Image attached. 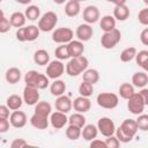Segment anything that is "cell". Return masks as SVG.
<instances>
[{"label": "cell", "instance_id": "6da1fadb", "mask_svg": "<svg viewBox=\"0 0 148 148\" xmlns=\"http://www.w3.org/2000/svg\"><path fill=\"white\" fill-rule=\"evenodd\" d=\"M88 65L89 61L84 56L71 58V60L66 65V73L69 76H77L88 68Z\"/></svg>", "mask_w": 148, "mask_h": 148}, {"label": "cell", "instance_id": "7a4b0ae2", "mask_svg": "<svg viewBox=\"0 0 148 148\" xmlns=\"http://www.w3.org/2000/svg\"><path fill=\"white\" fill-rule=\"evenodd\" d=\"M96 102L98 106L108 110H112L119 104V96L113 92H101L96 97Z\"/></svg>", "mask_w": 148, "mask_h": 148}, {"label": "cell", "instance_id": "3957f363", "mask_svg": "<svg viewBox=\"0 0 148 148\" xmlns=\"http://www.w3.org/2000/svg\"><path fill=\"white\" fill-rule=\"evenodd\" d=\"M58 23V16L54 12H46L44 13L40 18L38 20V28L40 29V31L43 32H49V31H53L56 25Z\"/></svg>", "mask_w": 148, "mask_h": 148}, {"label": "cell", "instance_id": "277c9868", "mask_svg": "<svg viewBox=\"0 0 148 148\" xmlns=\"http://www.w3.org/2000/svg\"><path fill=\"white\" fill-rule=\"evenodd\" d=\"M121 40V32L116 28L111 31L104 32L101 37V45L105 50H111L118 45V43Z\"/></svg>", "mask_w": 148, "mask_h": 148}, {"label": "cell", "instance_id": "5b68a950", "mask_svg": "<svg viewBox=\"0 0 148 148\" xmlns=\"http://www.w3.org/2000/svg\"><path fill=\"white\" fill-rule=\"evenodd\" d=\"M52 40L58 44H67L71 40H73L74 37V31L71 28L67 27H61L57 28L52 31Z\"/></svg>", "mask_w": 148, "mask_h": 148}, {"label": "cell", "instance_id": "8992f818", "mask_svg": "<svg viewBox=\"0 0 148 148\" xmlns=\"http://www.w3.org/2000/svg\"><path fill=\"white\" fill-rule=\"evenodd\" d=\"M145 106H146V104L139 92H134L127 99V109L133 114H136V116L141 114L145 110Z\"/></svg>", "mask_w": 148, "mask_h": 148}, {"label": "cell", "instance_id": "52a82bcc", "mask_svg": "<svg viewBox=\"0 0 148 148\" xmlns=\"http://www.w3.org/2000/svg\"><path fill=\"white\" fill-rule=\"evenodd\" d=\"M65 71H66V66L62 64V60L59 59L50 61L49 65L46 66V75L52 80L59 79Z\"/></svg>", "mask_w": 148, "mask_h": 148}, {"label": "cell", "instance_id": "ba28073f", "mask_svg": "<svg viewBox=\"0 0 148 148\" xmlns=\"http://www.w3.org/2000/svg\"><path fill=\"white\" fill-rule=\"evenodd\" d=\"M97 128L99 131V133L103 136H110L113 135L116 133V125L113 123V120L109 117H102L98 119L97 121Z\"/></svg>", "mask_w": 148, "mask_h": 148}, {"label": "cell", "instance_id": "9c48e42d", "mask_svg": "<svg viewBox=\"0 0 148 148\" xmlns=\"http://www.w3.org/2000/svg\"><path fill=\"white\" fill-rule=\"evenodd\" d=\"M22 97L27 105H36L39 102V89L37 87L25 84Z\"/></svg>", "mask_w": 148, "mask_h": 148}, {"label": "cell", "instance_id": "30bf717a", "mask_svg": "<svg viewBox=\"0 0 148 148\" xmlns=\"http://www.w3.org/2000/svg\"><path fill=\"white\" fill-rule=\"evenodd\" d=\"M82 16H83L84 22H86V23H89V24L96 23L98 20H101L99 9H98V7H96V6H94V5L87 6V7L83 9Z\"/></svg>", "mask_w": 148, "mask_h": 148}, {"label": "cell", "instance_id": "8fae6325", "mask_svg": "<svg viewBox=\"0 0 148 148\" xmlns=\"http://www.w3.org/2000/svg\"><path fill=\"white\" fill-rule=\"evenodd\" d=\"M68 123V117L65 112L61 111H54L50 114V124L56 130H61L65 127V125Z\"/></svg>", "mask_w": 148, "mask_h": 148}, {"label": "cell", "instance_id": "7c38bea8", "mask_svg": "<svg viewBox=\"0 0 148 148\" xmlns=\"http://www.w3.org/2000/svg\"><path fill=\"white\" fill-rule=\"evenodd\" d=\"M92 35H94V30L89 23H82L75 30V36L81 42H88L92 37Z\"/></svg>", "mask_w": 148, "mask_h": 148}, {"label": "cell", "instance_id": "4fadbf2b", "mask_svg": "<svg viewBox=\"0 0 148 148\" xmlns=\"http://www.w3.org/2000/svg\"><path fill=\"white\" fill-rule=\"evenodd\" d=\"M9 121H10V125L14 128H22V127H24L27 125L28 118H27V114L23 111L15 110V111H13L10 113Z\"/></svg>", "mask_w": 148, "mask_h": 148}, {"label": "cell", "instance_id": "5bb4252c", "mask_svg": "<svg viewBox=\"0 0 148 148\" xmlns=\"http://www.w3.org/2000/svg\"><path fill=\"white\" fill-rule=\"evenodd\" d=\"M54 106H56V110L68 113L73 109V101L69 98V96H66L64 94V95L57 97V99L54 102Z\"/></svg>", "mask_w": 148, "mask_h": 148}, {"label": "cell", "instance_id": "9a60e30c", "mask_svg": "<svg viewBox=\"0 0 148 148\" xmlns=\"http://www.w3.org/2000/svg\"><path fill=\"white\" fill-rule=\"evenodd\" d=\"M91 108V102L88 97L84 96H79L73 101V109L76 112H81V113H86L90 110Z\"/></svg>", "mask_w": 148, "mask_h": 148}, {"label": "cell", "instance_id": "2e32d148", "mask_svg": "<svg viewBox=\"0 0 148 148\" xmlns=\"http://www.w3.org/2000/svg\"><path fill=\"white\" fill-rule=\"evenodd\" d=\"M119 127L121 128V131H123L124 133H126V134H127L128 136H131V138H134V136L136 135V132L139 131V126H138L136 120H135V119H131V118L125 119V120L120 124Z\"/></svg>", "mask_w": 148, "mask_h": 148}, {"label": "cell", "instance_id": "e0dca14e", "mask_svg": "<svg viewBox=\"0 0 148 148\" xmlns=\"http://www.w3.org/2000/svg\"><path fill=\"white\" fill-rule=\"evenodd\" d=\"M49 123H50V118L46 116H42L38 113H34L30 117V124L32 127L37 128V130H46L49 127Z\"/></svg>", "mask_w": 148, "mask_h": 148}, {"label": "cell", "instance_id": "ac0fdd59", "mask_svg": "<svg viewBox=\"0 0 148 148\" xmlns=\"http://www.w3.org/2000/svg\"><path fill=\"white\" fill-rule=\"evenodd\" d=\"M67 47H68V52H69L71 58L83 56V52H84L83 42H81V40H79V39H76V40H71L69 43H67Z\"/></svg>", "mask_w": 148, "mask_h": 148}, {"label": "cell", "instance_id": "d6986e66", "mask_svg": "<svg viewBox=\"0 0 148 148\" xmlns=\"http://www.w3.org/2000/svg\"><path fill=\"white\" fill-rule=\"evenodd\" d=\"M113 16L117 21H126L130 17V8L126 6V3L124 5H116L113 8Z\"/></svg>", "mask_w": 148, "mask_h": 148}, {"label": "cell", "instance_id": "ffe728a7", "mask_svg": "<svg viewBox=\"0 0 148 148\" xmlns=\"http://www.w3.org/2000/svg\"><path fill=\"white\" fill-rule=\"evenodd\" d=\"M65 14L68 17H75L81 12V5L76 0H69L65 5Z\"/></svg>", "mask_w": 148, "mask_h": 148}, {"label": "cell", "instance_id": "44dd1931", "mask_svg": "<svg viewBox=\"0 0 148 148\" xmlns=\"http://www.w3.org/2000/svg\"><path fill=\"white\" fill-rule=\"evenodd\" d=\"M132 84L136 88H145L148 84V74L147 72H135L132 75Z\"/></svg>", "mask_w": 148, "mask_h": 148}, {"label": "cell", "instance_id": "7402d4cb", "mask_svg": "<svg viewBox=\"0 0 148 148\" xmlns=\"http://www.w3.org/2000/svg\"><path fill=\"white\" fill-rule=\"evenodd\" d=\"M21 76H22L21 69L17 68V67H10V68H8L6 71V74H5V79H6V81L9 84L17 83L21 80Z\"/></svg>", "mask_w": 148, "mask_h": 148}, {"label": "cell", "instance_id": "603a6c76", "mask_svg": "<svg viewBox=\"0 0 148 148\" xmlns=\"http://www.w3.org/2000/svg\"><path fill=\"white\" fill-rule=\"evenodd\" d=\"M98 128L97 126L92 125V124H88V125H84L82 127V134L81 136L86 140V141H91L94 139L97 138V134H98Z\"/></svg>", "mask_w": 148, "mask_h": 148}, {"label": "cell", "instance_id": "cb8c5ba5", "mask_svg": "<svg viewBox=\"0 0 148 148\" xmlns=\"http://www.w3.org/2000/svg\"><path fill=\"white\" fill-rule=\"evenodd\" d=\"M116 18L114 16L111 15H104L102 16V18L99 20V27L104 32L111 31L113 29H116Z\"/></svg>", "mask_w": 148, "mask_h": 148}, {"label": "cell", "instance_id": "d4e9b609", "mask_svg": "<svg viewBox=\"0 0 148 148\" xmlns=\"http://www.w3.org/2000/svg\"><path fill=\"white\" fill-rule=\"evenodd\" d=\"M34 61L35 64H37L38 66H45L49 65L50 62V54L46 50L44 49H39L34 53Z\"/></svg>", "mask_w": 148, "mask_h": 148}, {"label": "cell", "instance_id": "484cf974", "mask_svg": "<svg viewBox=\"0 0 148 148\" xmlns=\"http://www.w3.org/2000/svg\"><path fill=\"white\" fill-rule=\"evenodd\" d=\"M66 88H67V87H66V83H65L62 80L57 79V80H54V81L50 84V92H51L53 96L58 97V96H61V95L65 94Z\"/></svg>", "mask_w": 148, "mask_h": 148}, {"label": "cell", "instance_id": "4316f807", "mask_svg": "<svg viewBox=\"0 0 148 148\" xmlns=\"http://www.w3.org/2000/svg\"><path fill=\"white\" fill-rule=\"evenodd\" d=\"M9 21H10V23H12V27L18 29V28L24 27V24H25V22H27V16H25V14L22 13V12H14V13L10 15Z\"/></svg>", "mask_w": 148, "mask_h": 148}, {"label": "cell", "instance_id": "83f0119b", "mask_svg": "<svg viewBox=\"0 0 148 148\" xmlns=\"http://www.w3.org/2000/svg\"><path fill=\"white\" fill-rule=\"evenodd\" d=\"M23 103H24L23 97H21L20 95H16V94H13V95L8 96L7 99H6V104L8 105V108H9L12 111L20 110Z\"/></svg>", "mask_w": 148, "mask_h": 148}, {"label": "cell", "instance_id": "f1b7e54d", "mask_svg": "<svg viewBox=\"0 0 148 148\" xmlns=\"http://www.w3.org/2000/svg\"><path fill=\"white\" fill-rule=\"evenodd\" d=\"M82 80L87 81L91 84H95L99 81V73L97 69L95 68H87L83 73H82Z\"/></svg>", "mask_w": 148, "mask_h": 148}, {"label": "cell", "instance_id": "f546056e", "mask_svg": "<svg viewBox=\"0 0 148 148\" xmlns=\"http://www.w3.org/2000/svg\"><path fill=\"white\" fill-rule=\"evenodd\" d=\"M118 92H119V96L124 99H128L134 92V86L132 83H128V82H124L119 86V89H118Z\"/></svg>", "mask_w": 148, "mask_h": 148}, {"label": "cell", "instance_id": "4dcf8cb0", "mask_svg": "<svg viewBox=\"0 0 148 148\" xmlns=\"http://www.w3.org/2000/svg\"><path fill=\"white\" fill-rule=\"evenodd\" d=\"M65 134H66V138L68 140H72V141H75L77 139H80L81 134H82V128L79 127V126H75V125H71L68 124L66 131H65Z\"/></svg>", "mask_w": 148, "mask_h": 148}, {"label": "cell", "instance_id": "1f68e13d", "mask_svg": "<svg viewBox=\"0 0 148 148\" xmlns=\"http://www.w3.org/2000/svg\"><path fill=\"white\" fill-rule=\"evenodd\" d=\"M35 113L50 117V114L52 113V106H51V104H50L49 102H46V101L38 102V103L35 105Z\"/></svg>", "mask_w": 148, "mask_h": 148}, {"label": "cell", "instance_id": "d6a6232c", "mask_svg": "<svg viewBox=\"0 0 148 148\" xmlns=\"http://www.w3.org/2000/svg\"><path fill=\"white\" fill-rule=\"evenodd\" d=\"M24 14L27 16V20H29V21H36V20L40 18V9L36 5H29L25 8Z\"/></svg>", "mask_w": 148, "mask_h": 148}, {"label": "cell", "instance_id": "836d02e7", "mask_svg": "<svg viewBox=\"0 0 148 148\" xmlns=\"http://www.w3.org/2000/svg\"><path fill=\"white\" fill-rule=\"evenodd\" d=\"M136 53H138V51H136V49L134 46L126 47L120 53V61H123V62H130L131 60L135 59Z\"/></svg>", "mask_w": 148, "mask_h": 148}, {"label": "cell", "instance_id": "e575fe53", "mask_svg": "<svg viewBox=\"0 0 148 148\" xmlns=\"http://www.w3.org/2000/svg\"><path fill=\"white\" fill-rule=\"evenodd\" d=\"M86 120H87L86 117H84L83 113H81V112L72 113V114L68 117V124L79 126V127H81V128L86 125Z\"/></svg>", "mask_w": 148, "mask_h": 148}, {"label": "cell", "instance_id": "d590c367", "mask_svg": "<svg viewBox=\"0 0 148 148\" xmlns=\"http://www.w3.org/2000/svg\"><path fill=\"white\" fill-rule=\"evenodd\" d=\"M40 32V29L38 28V25L35 24H30L28 27H25V37H27V42H34L38 38Z\"/></svg>", "mask_w": 148, "mask_h": 148}, {"label": "cell", "instance_id": "8d00e7d4", "mask_svg": "<svg viewBox=\"0 0 148 148\" xmlns=\"http://www.w3.org/2000/svg\"><path fill=\"white\" fill-rule=\"evenodd\" d=\"M54 56L57 59L59 60H67L71 58L69 52H68V47L67 44H60L56 50H54Z\"/></svg>", "mask_w": 148, "mask_h": 148}, {"label": "cell", "instance_id": "74e56055", "mask_svg": "<svg viewBox=\"0 0 148 148\" xmlns=\"http://www.w3.org/2000/svg\"><path fill=\"white\" fill-rule=\"evenodd\" d=\"M92 92H94V84H91V83L82 80V82L79 86V94L81 96L89 97V96L92 95Z\"/></svg>", "mask_w": 148, "mask_h": 148}, {"label": "cell", "instance_id": "f35d334b", "mask_svg": "<svg viewBox=\"0 0 148 148\" xmlns=\"http://www.w3.org/2000/svg\"><path fill=\"white\" fill-rule=\"evenodd\" d=\"M50 84V77L45 74H42V73H38L37 75V80H36V83H35V87H37L39 90L40 89H45L47 88Z\"/></svg>", "mask_w": 148, "mask_h": 148}, {"label": "cell", "instance_id": "ab89813d", "mask_svg": "<svg viewBox=\"0 0 148 148\" xmlns=\"http://www.w3.org/2000/svg\"><path fill=\"white\" fill-rule=\"evenodd\" d=\"M12 28V23L9 21V18L6 17L3 10H1V18H0V32L1 34H6L9 31V29Z\"/></svg>", "mask_w": 148, "mask_h": 148}, {"label": "cell", "instance_id": "60d3db41", "mask_svg": "<svg viewBox=\"0 0 148 148\" xmlns=\"http://www.w3.org/2000/svg\"><path fill=\"white\" fill-rule=\"evenodd\" d=\"M38 73H39V72L34 71V69L28 71V72L25 73V75H24V83H25L27 86H34V87H35V83H36Z\"/></svg>", "mask_w": 148, "mask_h": 148}, {"label": "cell", "instance_id": "b9f144b4", "mask_svg": "<svg viewBox=\"0 0 148 148\" xmlns=\"http://www.w3.org/2000/svg\"><path fill=\"white\" fill-rule=\"evenodd\" d=\"M135 120L138 123V126H139L140 131H143V132L148 131V114L141 113V114L138 116V118Z\"/></svg>", "mask_w": 148, "mask_h": 148}, {"label": "cell", "instance_id": "7bdbcfd3", "mask_svg": "<svg viewBox=\"0 0 148 148\" xmlns=\"http://www.w3.org/2000/svg\"><path fill=\"white\" fill-rule=\"evenodd\" d=\"M104 141H105L108 148H118L120 146V143H121L119 141V139L114 134L113 135H110V136H106V139Z\"/></svg>", "mask_w": 148, "mask_h": 148}, {"label": "cell", "instance_id": "ee69618b", "mask_svg": "<svg viewBox=\"0 0 148 148\" xmlns=\"http://www.w3.org/2000/svg\"><path fill=\"white\" fill-rule=\"evenodd\" d=\"M114 135H116V136L119 139V141L123 142V143H127V142H131V141L133 140V138H131V136H128L126 133H124V132L121 131L120 127L116 128V133H114Z\"/></svg>", "mask_w": 148, "mask_h": 148}, {"label": "cell", "instance_id": "f6af8a7d", "mask_svg": "<svg viewBox=\"0 0 148 148\" xmlns=\"http://www.w3.org/2000/svg\"><path fill=\"white\" fill-rule=\"evenodd\" d=\"M138 21L142 25H148V7L147 8H142L138 13Z\"/></svg>", "mask_w": 148, "mask_h": 148}, {"label": "cell", "instance_id": "bcb514c9", "mask_svg": "<svg viewBox=\"0 0 148 148\" xmlns=\"http://www.w3.org/2000/svg\"><path fill=\"white\" fill-rule=\"evenodd\" d=\"M29 146V143L24 140V139H15L12 143H10V148H23V147H27Z\"/></svg>", "mask_w": 148, "mask_h": 148}, {"label": "cell", "instance_id": "7dc6e473", "mask_svg": "<svg viewBox=\"0 0 148 148\" xmlns=\"http://www.w3.org/2000/svg\"><path fill=\"white\" fill-rule=\"evenodd\" d=\"M16 39L18 42H27V37H25V27H22V28H18L16 30Z\"/></svg>", "mask_w": 148, "mask_h": 148}, {"label": "cell", "instance_id": "c3c4849f", "mask_svg": "<svg viewBox=\"0 0 148 148\" xmlns=\"http://www.w3.org/2000/svg\"><path fill=\"white\" fill-rule=\"evenodd\" d=\"M10 121L7 118H0V133H6L9 130Z\"/></svg>", "mask_w": 148, "mask_h": 148}, {"label": "cell", "instance_id": "681fc988", "mask_svg": "<svg viewBox=\"0 0 148 148\" xmlns=\"http://www.w3.org/2000/svg\"><path fill=\"white\" fill-rule=\"evenodd\" d=\"M9 108H8V105L6 104H2V105H0V118H7V119H9V117H10V113H9Z\"/></svg>", "mask_w": 148, "mask_h": 148}, {"label": "cell", "instance_id": "f907efd6", "mask_svg": "<svg viewBox=\"0 0 148 148\" xmlns=\"http://www.w3.org/2000/svg\"><path fill=\"white\" fill-rule=\"evenodd\" d=\"M90 147H91V148H95V147L108 148L105 141H102V140H99V139H94V140H91V141H90Z\"/></svg>", "mask_w": 148, "mask_h": 148}, {"label": "cell", "instance_id": "816d5d0a", "mask_svg": "<svg viewBox=\"0 0 148 148\" xmlns=\"http://www.w3.org/2000/svg\"><path fill=\"white\" fill-rule=\"evenodd\" d=\"M140 40L145 46H148V28L143 29L140 34Z\"/></svg>", "mask_w": 148, "mask_h": 148}, {"label": "cell", "instance_id": "f5cc1de1", "mask_svg": "<svg viewBox=\"0 0 148 148\" xmlns=\"http://www.w3.org/2000/svg\"><path fill=\"white\" fill-rule=\"evenodd\" d=\"M139 94H140V96L142 97L145 104L148 106V88H141V90L139 91Z\"/></svg>", "mask_w": 148, "mask_h": 148}, {"label": "cell", "instance_id": "db71d44e", "mask_svg": "<svg viewBox=\"0 0 148 148\" xmlns=\"http://www.w3.org/2000/svg\"><path fill=\"white\" fill-rule=\"evenodd\" d=\"M106 1L111 2V3H113L116 6V5H124V3H126L127 0H106Z\"/></svg>", "mask_w": 148, "mask_h": 148}, {"label": "cell", "instance_id": "11a10c76", "mask_svg": "<svg viewBox=\"0 0 148 148\" xmlns=\"http://www.w3.org/2000/svg\"><path fill=\"white\" fill-rule=\"evenodd\" d=\"M140 67H141L145 72H147V73H148V58H147V59L141 64V66H140Z\"/></svg>", "mask_w": 148, "mask_h": 148}, {"label": "cell", "instance_id": "9f6ffc18", "mask_svg": "<svg viewBox=\"0 0 148 148\" xmlns=\"http://www.w3.org/2000/svg\"><path fill=\"white\" fill-rule=\"evenodd\" d=\"M17 3H21V5H29L32 0H15Z\"/></svg>", "mask_w": 148, "mask_h": 148}, {"label": "cell", "instance_id": "6f0895ef", "mask_svg": "<svg viewBox=\"0 0 148 148\" xmlns=\"http://www.w3.org/2000/svg\"><path fill=\"white\" fill-rule=\"evenodd\" d=\"M65 1L66 0H53V2L57 5H62V3H65Z\"/></svg>", "mask_w": 148, "mask_h": 148}, {"label": "cell", "instance_id": "680465c9", "mask_svg": "<svg viewBox=\"0 0 148 148\" xmlns=\"http://www.w3.org/2000/svg\"><path fill=\"white\" fill-rule=\"evenodd\" d=\"M143 2H145V3L147 5V6H148V0H143Z\"/></svg>", "mask_w": 148, "mask_h": 148}, {"label": "cell", "instance_id": "91938a15", "mask_svg": "<svg viewBox=\"0 0 148 148\" xmlns=\"http://www.w3.org/2000/svg\"><path fill=\"white\" fill-rule=\"evenodd\" d=\"M76 1H79V2H82V1H87V0H76Z\"/></svg>", "mask_w": 148, "mask_h": 148}]
</instances>
